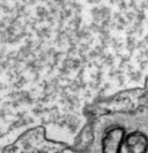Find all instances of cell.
<instances>
[{"mask_svg": "<svg viewBox=\"0 0 148 153\" xmlns=\"http://www.w3.org/2000/svg\"><path fill=\"white\" fill-rule=\"evenodd\" d=\"M125 132L122 128H115L107 132L102 142L103 153H119Z\"/></svg>", "mask_w": 148, "mask_h": 153, "instance_id": "obj_2", "label": "cell"}, {"mask_svg": "<svg viewBox=\"0 0 148 153\" xmlns=\"http://www.w3.org/2000/svg\"><path fill=\"white\" fill-rule=\"evenodd\" d=\"M147 147V137L137 131L124 137L119 153H146Z\"/></svg>", "mask_w": 148, "mask_h": 153, "instance_id": "obj_1", "label": "cell"}]
</instances>
